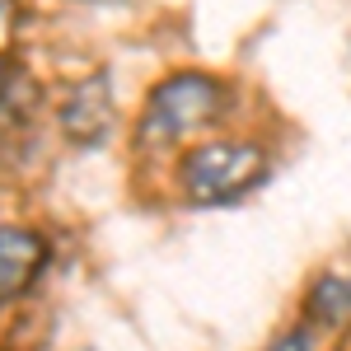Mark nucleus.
<instances>
[{
	"label": "nucleus",
	"instance_id": "f257e3e1",
	"mask_svg": "<svg viewBox=\"0 0 351 351\" xmlns=\"http://www.w3.org/2000/svg\"><path fill=\"white\" fill-rule=\"evenodd\" d=\"M230 104H234V94L225 80L202 75V71H178L164 84H155V94L145 99L141 127H136L141 145H173L197 132H211L230 112Z\"/></svg>",
	"mask_w": 351,
	"mask_h": 351
},
{
	"label": "nucleus",
	"instance_id": "f03ea898",
	"mask_svg": "<svg viewBox=\"0 0 351 351\" xmlns=\"http://www.w3.org/2000/svg\"><path fill=\"white\" fill-rule=\"evenodd\" d=\"M267 169L271 160L258 141H206L183 160L178 183L192 206H230L258 188Z\"/></svg>",
	"mask_w": 351,
	"mask_h": 351
},
{
	"label": "nucleus",
	"instance_id": "7ed1b4c3",
	"mask_svg": "<svg viewBox=\"0 0 351 351\" xmlns=\"http://www.w3.org/2000/svg\"><path fill=\"white\" fill-rule=\"evenodd\" d=\"M112 122H117V108H112V89L108 75H94L71 89V99L61 104V132L75 145H104L112 136Z\"/></svg>",
	"mask_w": 351,
	"mask_h": 351
},
{
	"label": "nucleus",
	"instance_id": "20e7f679",
	"mask_svg": "<svg viewBox=\"0 0 351 351\" xmlns=\"http://www.w3.org/2000/svg\"><path fill=\"white\" fill-rule=\"evenodd\" d=\"M47 267V239L24 225H0V304L24 295Z\"/></svg>",
	"mask_w": 351,
	"mask_h": 351
},
{
	"label": "nucleus",
	"instance_id": "39448f33",
	"mask_svg": "<svg viewBox=\"0 0 351 351\" xmlns=\"http://www.w3.org/2000/svg\"><path fill=\"white\" fill-rule=\"evenodd\" d=\"M309 319L328 328L351 324V276H319L309 291Z\"/></svg>",
	"mask_w": 351,
	"mask_h": 351
},
{
	"label": "nucleus",
	"instance_id": "423d86ee",
	"mask_svg": "<svg viewBox=\"0 0 351 351\" xmlns=\"http://www.w3.org/2000/svg\"><path fill=\"white\" fill-rule=\"evenodd\" d=\"M14 28H19V10H14V0H0V61H5L10 47H14Z\"/></svg>",
	"mask_w": 351,
	"mask_h": 351
},
{
	"label": "nucleus",
	"instance_id": "0eeeda50",
	"mask_svg": "<svg viewBox=\"0 0 351 351\" xmlns=\"http://www.w3.org/2000/svg\"><path fill=\"white\" fill-rule=\"evenodd\" d=\"M271 351H314V342H309V332H291V337H281Z\"/></svg>",
	"mask_w": 351,
	"mask_h": 351
},
{
	"label": "nucleus",
	"instance_id": "6e6552de",
	"mask_svg": "<svg viewBox=\"0 0 351 351\" xmlns=\"http://www.w3.org/2000/svg\"><path fill=\"white\" fill-rule=\"evenodd\" d=\"M84 5H108V0H84Z\"/></svg>",
	"mask_w": 351,
	"mask_h": 351
}]
</instances>
